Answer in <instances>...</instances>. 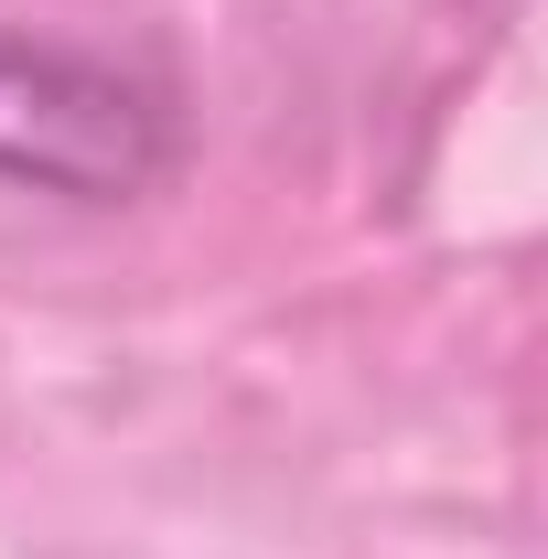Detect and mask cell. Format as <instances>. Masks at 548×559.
I'll use <instances>...</instances> for the list:
<instances>
[{"instance_id": "1", "label": "cell", "mask_w": 548, "mask_h": 559, "mask_svg": "<svg viewBox=\"0 0 548 559\" xmlns=\"http://www.w3.org/2000/svg\"><path fill=\"white\" fill-rule=\"evenodd\" d=\"M172 162V97L75 44H0V183L119 205Z\"/></svg>"}]
</instances>
